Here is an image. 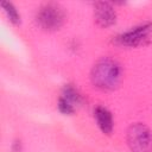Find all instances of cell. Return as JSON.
<instances>
[{
	"label": "cell",
	"instance_id": "6da1fadb",
	"mask_svg": "<svg viewBox=\"0 0 152 152\" xmlns=\"http://www.w3.org/2000/svg\"><path fill=\"white\" fill-rule=\"evenodd\" d=\"M121 81V66L113 58L100 59L91 70V82L95 87L110 90L118 87Z\"/></svg>",
	"mask_w": 152,
	"mask_h": 152
},
{
	"label": "cell",
	"instance_id": "7a4b0ae2",
	"mask_svg": "<svg viewBox=\"0 0 152 152\" xmlns=\"http://www.w3.org/2000/svg\"><path fill=\"white\" fill-rule=\"evenodd\" d=\"M127 142L132 152H152V134L144 124H134L128 128Z\"/></svg>",
	"mask_w": 152,
	"mask_h": 152
},
{
	"label": "cell",
	"instance_id": "3957f363",
	"mask_svg": "<svg viewBox=\"0 0 152 152\" xmlns=\"http://www.w3.org/2000/svg\"><path fill=\"white\" fill-rule=\"evenodd\" d=\"M64 11L57 4H46L42 6L36 17L38 25L48 31L59 28L64 21Z\"/></svg>",
	"mask_w": 152,
	"mask_h": 152
},
{
	"label": "cell",
	"instance_id": "277c9868",
	"mask_svg": "<svg viewBox=\"0 0 152 152\" xmlns=\"http://www.w3.org/2000/svg\"><path fill=\"white\" fill-rule=\"evenodd\" d=\"M152 33V24L147 23L140 26H137L125 33H122L121 36L118 37V43L121 45H126V46H138L144 44L147 39H150Z\"/></svg>",
	"mask_w": 152,
	"mask_h": 152
},
{
	"label": "cell",
	"instance_id": "5b68a950",
	"mask_svg": "<svg viewBox=\"0 0 152 152\" xmlns=\"http://www.w3.org/2000/svg\"><path fill=\"white\" fill-rule=\"evenodd\" d=\"M94 17L96 23L102 27L113 25L116 20V13L113 6L108 2H96L94 8Z\"/></svg>",
	"mask_w": 152,
	"mask_h": 152
},
{
	"label": "cell",
	"instance_id": "8992f818",
	"mask_svg": "<svg viewBox=\"0 0 152 152\" xmlns=\"http://www.w3.org/2000/svg\"><path fill=\"white\" fill-rule=\"evenodd\" d=\"M94 114H95L96 122H97L99 127L101 128V131L106 134H109L113 129V118H112V114L109 113V110L104 107H97L95 109Z\"/></svg>",
	"mask_w": 152,
	"mask_h": 152
},
{
	"label": "cell",
	"instance_id": "52a82bcc",
	"mask_svg": "<svg viewBox=\"0 0 152 152\" xmlns=\"http://www.w3.org/2000/svg\"><path fill=\"white\" fill-rule=\"evenodd\" d=\"M62 97L64 100H66L69 103H71L72 106L81 103V94L78 93V90L75 87H72L70 84H68V86L64 87Z\"/></svg>",
	"mask_w": 152,
	"mask_h": 152
},
{
	"label": "cell",
	"instance_id": "ba28073f",
	"mask_svg": "<svg viewBox=\"0 0 152 152\" xmlns=\"http://www.w3.org/2000/svg\"><path fill=\"white\" fill-rule=\"evenodd\" d=\"M1 7L4 8L6 15L8 17V19H10L13 24H18V23H19V20H20V15H19L18 11L15 10V7H14L11 2L4 1V2H1Z\"/></svg>",
	"mask_w": 152,
	"mask_h": 152
},
{
	"label": "cell",
	"instance_id": "9c48e42d",
	"mask_svg": "<svg viewBox=\"0 0 152 152\" xmlns=\"http://www.w3.org/2000/svg\"><path fill=\"white\" fill-rule=\"evenodd\" d=\"M58 108L63 114H71L74 113V106L71 103H69L66 100H64L63 97L59 99L58 101Z\"/></svg>",
	"mask_w": 152,
	"mask_h": 152
}]
</instances>
